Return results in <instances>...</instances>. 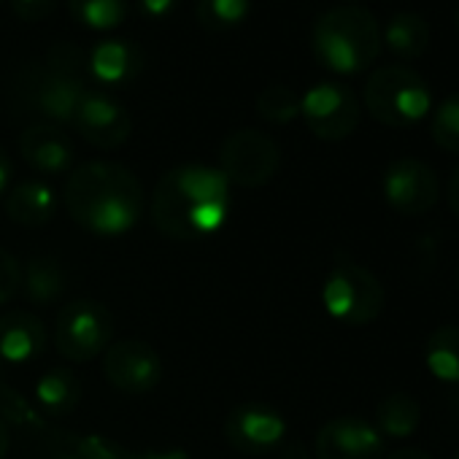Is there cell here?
Segmentation results:
<instances>
[{
    "instance_id": "cell-12",
    "label": "cell",
    "mask_w": 459,
    "mask_h": 459,
    "mask_svg": "<svg viewBox=\"0 0 459 459\" xmlns=\"http://www.w3.org/2000/svg\"><path fill=\"white\" fill-rule=\"evenodd\" d=\"M108 384L125 394H146L162 381V359L143 341H119L103 351Z\"/></svg>"
},
{
    "instance_id": "cell-9",
    "label": "cell",
    "mask_w": 459,
    "mask_h": 459,
    "mask_svg": "<svg viewBox=\"0 0 459 459\" xmlns=\"http://www.w3.org/2000/svg\"><path fill=\"white\" fill-rule=\"evenodd\" d=\"M381 192L392 211L403 216H421L437 203L440 181L427 162L416 157H400L384 170Z\"/></svg>"
},
{
    "instance_id": "cell-17",
    "label": "cell",
    "mask_w": 459,
    "mask_h": 459,
    "mask_svg": "<svg viewBox=\"0 0 459 459\" xmlns=\"http://www.w3.org/2000/svg\"><path fill=\"white\" fill-rule=\"evenodd\" d=\"M143 68V49L133 41L106 39L87 52V71L90 79L106 87H122L138 79Z\"/></svg>"
},
{
    "instance_id": "cell-40",
    "label": "cell",
    "mask_w": 459,
    "mask_h": 459,
    "mask_svg": "<svg viewBox=\"0 0 459 459\" xmlns=\"http://www.w3.org/2000/svg\"><path fill=\"white\" fill-rule=\"evenodd\" d=\"M68 459H74V456H68Z\"/></svg>"
},
{
    "instance_id": "cell-31",
    "label": "cell",
    "mask_w": 459,
    "mask_h": 459,
    "mask_svg": "<svg viewBox=\"0 0 459 459\" xmlns=\"http://www.w3.org/2000/svg\"><path fill=\"white\" fill-rule=\"evenodd\" d=\"M12 9L17 17L28 22H41L52 17V12L57 9V0H12Z\"/></svg>"
},
{
    "instance_id": "cell-25",
    "label": "cell",
    "mask_w": 459,
    "mask_h": 459,
    "mask_svg": "<svg viewBox=\"0 0 459 459\" xmlns=\"http://www.w3.org/2000/svg\"><path fill=\"white\" fill-rule=\"evenodd\" d=\"M74 459H186V451L168 448V451H133L117 440L103 435H87L76 443Z\"/></svg>"
},
{
    "instance_id": "cell-29",
    "label": "cell",
    "mask_w": 459,
    "mask_h": 459,
    "mask_svg": "<svg viewBox=\"0 0 459 459\" xmlns=\"http://www.w3.org/2000/svg\"><path fill=\"white\" fill-rule=\"evenodd\" d=\"M44 65L57 71V74H63V76L79 79V82H84L90 76V71H87V52L82 47H76V44H68V41L55 44L49 49Z\"/></svg>"
},
{
    "instance_id": "cell-20",
    "label": "cell",
    "mask_w": 459,
    "mask_h": 459,
    "mask_svg": "<svg viewBox=\"0 0 459 459\" xmlns=\"http://www.w3.org/2000/svg\"><path fill=\"white\" fill-rule=\"evenodd\" d=\"M33 392L47 416H71L82 400V384L68 368H52L41 373Z\"/></svg>"
},
{
    "instance_id": "cell-23",
    "label": "cell",
    "mask_w": 459,
    "mask_h": 459,
    "mask_svg": "<svg viewBox=\"0 0 459 459\" xmlns=\"http://www.w3.org/2000/svg\"><path fill=\"white\" fill-rule=\"evenodd\" d=\"M22 290L30 303H55L65 290V273L52 257H33L22 268Z\"/></svg>"
},
{
    "instance_id": "cell-39",
    "label": "cell",
    "mask_w": 459,
    "mask_h": 459,
    "mask_svg": "<svg viewBox=\"0 0 459 459\" xmlns=\"http://www.w3.org/2000/svg\"><path fill=\"white\" fill-rule=\"evenodd\" d=\"M454 459H459V451H456V454H454Z\"/></svg>"
},
{
    "instance_id": "cell-4",
    "label": "cell",
    "mask_w": 459,
    "mask_h": 459,
    "mask_svg": "<svg viewBox=\"0 0 459 459\" xmlns=\"http://www.w3.org/2000/svg\"><path fill=\"white\" fill-rule=\"evenodd\" d=\"M365 106L386 127H413L429 114L432 92L413 68L384 65L365 84Z\"/></svg>"
},
{
    "instance_id": "cell-7",
    "label": "cell",
    "mask_w": 459,
    "mask_h": 459,
    "mask_svg": "<svg viewBox=\"0 0 459 459\" xmlns=\"http://www.w3.org/2000/svg\"><path fill=\"white\" fill-rule=\"evenodd\" d=\"M279 165H281L279 143L257 127L230 133L219 149V170L236 186H247V189L265 186L276 176Z\"/></svg>"
},
{
    "instance_id": "cell-32",
    "label": "cell",
    "mask_w": 459,
    "mask_h": 459,
    "mask_svg": "<svg viewBox=\"0 0 459 459\" xmlns=\"http://www.w3.org/2000/svg\"><path fill=\"white\" fill-rule=\"evenodd\" d=\"M181 4V0H135V6L143 17L149 20H165L173 14V9Z\"/></svg>"
},
{
    "instance_id": "cell-11",
    "label": "cell",
    "mask_w": 459,
    "mask_h": 459,
    "mask_svg": "<svg viewBox=\"0 0 459 459\" xmlns=\"http://www.w3.org/2000/svg\"><path fill=\"white\" fill-rule=\"evenodd\" d=\"M224 437L241 454L263 456L281 446L287 437V421L284 416L263 403H247L227 413L224 419Z\"/></svg>"
},
{
    "instance_id": "cell-8",
    "label": "cell",
    "mask_w": 459,
    "mask_h": 459,
    "mask_svg": "<svg viewBox=\"0 0 459 459\" xmlns=\"http://www.w3.org/2000/svg\"><path fill=\"white\" fill-rule=\"evenodd\" d=\"M300 117L322 141H343L359 125V100L341 82H319L300 98Z\"/></svg>"
},
{
    "instance_id": "cell-13",
    "label": "cell",
    "mask_w": 459,
    "mask_h": 459,
    "mask_svg": "<svg viewBox=\"0 0 459 459\" xmlns=\"http://www.w3.org/2000/svg\"><path fill=\"white\" fill-rule=\"evenodd\" d=\"M71 125L95 149H119L133 133L130 114L100 90H87L82 95Z\"/></svg>"
},
{
    "instance_id": "cell-28",
    "label": "cell",
    "mask_w": 459,
    "mask_h": 459,
    "mask_svg": "<svg viewBox=\"0 0 459 459\" xmlns=\"http://www.w3.org/2000/svg\"><path fill=\"white\" fill-rule=\"evenodd\" d=\"M429 130H432V141L437 149L459 154V92L440 100V106L432 114Z\"/></svg>"
},
{
    "instance_id": "cell-24",
    "label": "cell",
    "mask_w": 459,
    "mask_h": 459,
    "mask_svg": "<svg viewBox=\"0 0 459 459\" xmlns=\"http://www.w3.org/2000/svg\"><path fill=\"white\" fill-rule=\"evenodd\" d=\"M68 9L79 25L106 33L127 20L130 0H68Z\"/></svg>"
},
{
    "instance_id": "cell-19",
    "label": "cell",
    "mask_w": 459,
    "mask_h": 459,
    "mask_svg": "<svg viewBox=\"0 0 459 459\" xmlns=\"http://www.w3.org/2000/svg\"><path fill=\"white\" fill-rule=\"evenodd\" d=\"M381 41L400 60H419L429 47V25L416 12H397L389 17Z\"/></svg>"
},
{
    "instance_id": "cell-10",
    "label": "cell",
    "mask_w": 459,
    "mask_h": 459,
    "mask_svg": "<svg viewBox=\"0 0 459 459\" xmlns=\"http://www.w3.org/2000/svg\"><path fill=\"white\" fill-rule=\"evenodd\" d=\"M87 82L63 76L47 65L28 68L20 79V95L28 108L49 119V125H71L82 95L87 92Z\"/></svg>"
},
{
    "instance_id": "cell-27",
    "label": "cell",
    "mask_w": 459,
    "mask_h": 459,
    "mask_svg": "<svg viewBox=\"0 0 459 459\" xmlns=\"http://www.w3.org/2000/svg\"><path fill=\"white\" fill-rule=\"evenodd\" d=\"M257 114L271 125H290L300 117V95L287 84H271L257 95Z\"/></svg>"
},
{
    "instance_id": "cell-22",
    "label": "cell",
    "mask_w": 459,
    "mask_h": 459,
    "mask_svg": "<svg viewBox=\"0 0 459 459\" xmlns=\"http://www.w3.org/2000/svg\"><path fill=\"white\" fill-rule=\"evenodd\" d=\"M424 362L437 381L448 386L459 384V325H443L427 338Z\"/></svg>"
},
{
    "instance_id": "cell-3",
    "label": "cell",
    "mask_w": 459,
    "mask_h": 459,
    "mask_svg": "<svg viewBox=\"0 0 459 459\" xmlns=\"http://www.w3.org/2000/svg\"><path fill=\"white\" fill-rule=\"evenodd\" d=\"M311 49L316 63L330 74L354 76L368 71L381 55V28L368 9H330L314 25Z\"/></svg>"
},
{
    "instance_id": "cell-2",
    "label": "cell",
    "mask_w": 459,
    "mask_h": 459,
    "mask_svg": "<svg viewBox=\"0 0 459 459\" xmlns=\"http://www.w3.org/2000/svg\"><path fill=\"white\" fill-rule=\"evenodd\" d=\"M65 208L87 233L125 236L141 219L143 186L125 165L106 160L84 162L68 176Z\"/></svg>"
},
{
    "instance_id": "cell-34",
    "label": "cell",
    "mask_w": 459,
    "mask_h": 459,
    "mask_svg": "<svg viewBox=\"0 0 459 459\" xmlns=\"http://www.w3.org/2000/svg\"><path fill=\"white\" fill-rule=\"evenodd\" d=\"M448 205H451V211L459 216V165L454 168V173H451V178H448Z\"/></svg>"
},
{
    "instance_id": "cell-37",
    "label": "cell",
    "mask_w": 459,
    "mask_h": 459,
    "mask_svg": "<svg viewBox=\"0 0 459 459\" xmlns=\"http://www.w3.org/2000/svg\"><path fill=\"white\" fill-rule=\"evenodd\" d=\"M448 405H451V411L459 416V384L456 386H451V394H448Z\"/></svg>"
},
{
    "instance_id": "cell-26",
    "label": "cell",
    "mask_w": 459,
    "mask_h": 459,
    "mask_svg": "<svg viewBox=\"0 0 459 459\" xmlns=\"http://www.w3.org/2000/svg\"><path fill=\"white\" fill-rule=\"evenodd\" d=\"M249 12H252V0H197L195 6L197 22L211 33L233 30L249 17Z\"/></svg>"
},
{
    "instance_id": "cell-1",
    "label": "cell",
    "mask_w": 459,
    "mask_h": 459,
    "mask_svg": "<svg viewBox=\"0 0 459 459\" xmlns=\"http://www.w3.org/2000/svg\"><path fill=\"white\" fill-rule=\"evenodd\" d=\"M233 184L219 168L186 162L170 168L154 186L152 221L170 241H205L224 227Z\"/></svg>"
},
{
    "instance_id": "cell-38",
    "label": "cell",
    "mask_w": 459,
    "mask_h": 459,
    "mask_svg": "<svg viewBox=\"0 0 459 459\" xmlns=\"http://www.w3.org/2000/svg\"><path fill=\"white\" fill-rule=\"evenodd\" d=\"M454 25H456V33H459V9H456V14H454Z\"/></svg>"
},
{
    "instance_id": "cell-30",
    "label": "cell",
    "mask_w": 459,
    "mask_h": 459,
    "mask_svg": "<svg viewBox=\"0 0 459 459\" xmlns=\"http://www.w3.org/2000/svg\"><path fill=\"white\" fill-rule=\"evenodd\" d=\"M20 290H22V265L12 252L0 247V306L14 300Z\"/></svg>"
},
{
    "instance_id": "cell-6",
    "label": "cell",
    "mask_w": 459,
    "mask_h": 459,
    "mask_svg": "<svg viewBox=\"0 0 459 459\" xmlns=\"http://www.w3.org/2000/svg\"><path fill=\"white\" fill-rule=\"evenodd\" d=\"M114 338V314L98 300L68 303L55 322V346L71 362L100 357Z\"/></svg>"
},
{
    "instance_id": "cell-14",
    "label": "cell",
    "mask_w": 459,
    "mask_h": 459,
    "mask_svg": "<svg viewBox=\"0 0 459 459\" xmlns=\"http://www.w3.org/2000/svg\"><path fill=\"white\" fill-rule=\"evenodd\" d=\"M384 435L359 416H335L316 435V459H381Z\"/></svg>"
},
{
    "instance_id": "cell-21",
    "label": "cell",
    "mask_w": 459,
    "mask_h": 459,
    "mask_svg": "<svg viewBox=\"0 0 459 459\" xmlns=\"http://www.w3.org/2000/svg\"><path fill=\"white\" fill-rule=\"evenodd\" d=\"M421 424V405L408 392L386 394L376 408V429L386 437H411Z\"/></svg>"
},
{
    "instance_id": "cell-5",
    "label": "cell",
    "mask_w": 459,
    "mask_h": 459,
    "mask_svg": "<svg viewBox=\"0 0 459 459\" xmlns=\"http://www.w3.org/2000/svg\"><path fill=\"white\" fill-rule=\"evenodd\" d=\"M384 287L381 281L359 263L338 255L325 284L322 303L325 311L346 327H365L376 322L384 311Z\"/></svg>"
},
{
    "instance_id": "cell-16",
    "label": "cell",
    "mask_w": 459,
    "mask_h": 459,
    "mask_svg": "<svg viewBox=\"0 0 459 459\" xmlns=\"http://www.w3.org/2000/svg\"><path fill=\"white\" fill-rule=\"evenodd\" d=\"M47 346L44 322L25 308L0 314V359L9 365H28L41 357Z\"/></svg>"
},
{
    "instance_id": "cell-36",
    "label": "cell",
    "mask_w": 459,
    "mask_h": 459,
    "mask_svg": "<svg viewBox=\"0 0 459 459\" xmlns=\"http://www.w3.org/2000/svg\"><path fill=\"white\" fill-rule=\"evenodd\" d=\"M6 454H9V427L0 419V459H6Z\"/></svg>"
},
{
    "instance_id": "cell-35",
    "label": "cell",
    "mask_w": 459,
    "mask_h": 459,
    "mask_svg": "<svg viewBox=\"0 0 459 459\" xmlns=\"http://www.w3.org/2000/svg\"><path fill=\"white\" fill-rule=\"evenodd\" d=\"M386 459H432V456L421 448H400V451L389 454Z\"/></svg>"
},
{
    "instance_id": "cell-18",
    "label": "cell",
    "mask_w": 459,
    "mask_h": 459,
    "mask_svg": "<svg viewBox=\"0 0 459 459\" xmlns=\"http://www.w3.org/2000/svg\"><path fill=\"white\" fill-rule=\"evenodd\" d=\"M55 211H57L55 189L39 178H28V181L17 184L6 197L9 219L22 227H44L52 221Z\"/></svg>"
},
{
    "instance_id": "cell-33",
    "label": "cell",
    "mask_w": 459,
    "mask_h": 459,
    "mask_svg": "<svg viewBox=\"0 0 459 459\" xmlns=\"http://www.w3.org/2000/svg\"><path fill=\"white\" fill-rule=\"evenodd\" d=\"M9 181H12V160H9L6 149L0 146V197H4V192H6V186H9Z\"/></svg>"
},
{
    "instance_id": "cell-15",
    "label": "cell",
    "mask_w": 459,
    "mask_h": 459,
    "mask_svg": "<svg viewBox=\"0 0 459 459\" xmlns=\"http://www.w3.org/2000/svg\"><path fill=\"white\" fill-rule=\"evenodd\" d=\"M20 152L25 162L47 176H60L74 162V143L68 133L49 122H36L20 135Z\"/></svg>"
}]
</instances>
